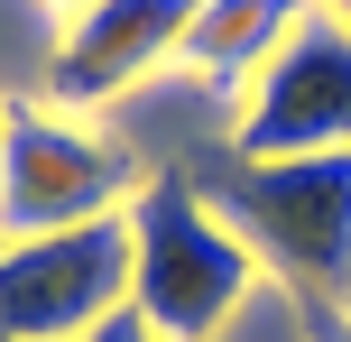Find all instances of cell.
Returning <instances> with one entry per match:
<instances>
[{"mask_svg":"<svg viewBox=\"0 0 351 342\" xmlns=\"http://www.w3.org/2000/svg\"><path fill=\"white\" fill-rule=\"evenodd\" d=\"M194 185L222 204V222L259 250L268 278H287L324 315H351V148H324V158H222Z\"/></svg>","mask_w":351,"mask_h":342,"instance_id":"6da1fadb","label":"cell"},{"mask_svg":"<svg viewBox=\"0 0 351 342\" xmlns=\"http://www.w3.org/2000/svg\"><path fill=\"white\" fill-rule=\"evenodd\" d=\"M259 287V250L222 222L194 176H148L130 195V315L167 342H213Z\"/></svg>","mask_w":351,"mask_h":342,"instance_id":"7a4b0ae2","label":"cell"},{"mask_svg":"<svg viewBox=\"0 0 351 342\" xmlns=\"http://www.w3.org/2000/svg\"><path fill=\"white\" fill-rule=\"evenodd\" d=\"M139 148L111 139L93 111L0 102V241L74 232V222H121L139 195Z\"/></svg>","mask_w":351,"mask_h":342,"instance_id":"3957f363","label":"cell"},{"mask_svg":"<svg viewBox=\"0 0 351 342\" xmlns=\"http://www.w3.org/2000/svg\"><path fill=\"white\" fill-rule=\"evenodd\" d=\"M130 315V213L0 241V342H84Z\"/></svg>","mask_w":351,"mask_h":342,"instance_id":"277c9868","label":"cell"},{"mask_svg":"<svg viewBox=\"0 0 351 342\" xmlns=\"http://www.w3.org/2000/svg\"><path fill=\"white\" fill-rule=\"evenodd\" d=\"M324 148H351V19L315 0V19L231 102V158H324Z\"/></svg>","mask_w":351,"mask_h":342,"instance_id":"5b68a950","label":"cell"},{"mask_svg":"<svg viewBox=\"0 0 351 342\" xmlns=\"http://www.w3.org/2000/svg\"><path fill=\"white\" fill-rule=\"evenodd\" d=\"M185 28H194V0H93V10H74L47 56V102L102 111L121 93H139L158 65H176Z\"/></svg>","mask_w":351,"mask_h":342,"instance_id":"8992f818","label":"cell"},{"mask_svg":"<svg viewBox=\"0 0 351 342\" xmlns=\"http://www.w3.org/2000/svg\"><path fill=\"white\" fill-rule=\"evenodd\" d=\"M305 19H315V0H194V28H185V47H176V65L241 102L250 74H259Z\"/></svg>","mask_w":351,"mask_h":342,"instance_id":"52a82bcc","label":"cell"},{"mask_svg":"<svg viewBox=\"0 0 351 342\" xmlns=\"http://www.w3.org/2000/svg\"><path fill=\"white\" fill-rule=\"evenodd\" d=\"M324 324H333L324 306H305L287 278H268V269H259V287L231 306V324L213 333V342H324Z\"/></svg>","mask_w":351,"mask_h":342,"instance_id":"ba28073f","label":"cell"},{"mask_svg":"<svg viewBox=\"0 0 351 342\" xmlns=\"http://www.w3.org/2000/svg\"><path fill=\"white\" fill-rule=\"evenodd\" d=\"M84 342H167V333H148V324H139V315H111V324H93Z\"/></svg>","mask_w":351,"mask_h":342,"instance_id":"9c48e42d","label":"cell"},{"mask_svg":"<svg viewBox=\"0 0 351 342\" xmlns=\"http://www.w3.org/2000/svg\"><path fill=\"white\" fill-rule=\"evenodd\" d=\"M324 342H351V315H333V324H324Z\"/></svg>","mask_w":351,"mask_h":342,"instance_id":"30bf717a","label":"cell"},{"mask_svg":"<svg viewBox=\"0 0 351 342\" xmlns=\"http://www.w3.org/2000/svg\"><path fill=\"white\" fill-rule=\"evenodd\" d=\"M47 10H65V19H74V10H93V0H47Z\"/></svg>","mask_w":351,"mask_h":342,"instance_id":"8fae6325","label":"cell"},{"mask_svg":"<svg viewBox=\"0 0 351 342\" xmlns=\"http://www.w3.org/2000/svg\"><path fill=\"white\" fill-rule=\"evenodd\" d=\"M324 10H333V19H351V0H324Z\"/></svg>","mask_w":351,"mask_h":342,"instance_id":"7c38bea8","label":"cell"}]
</instances>
